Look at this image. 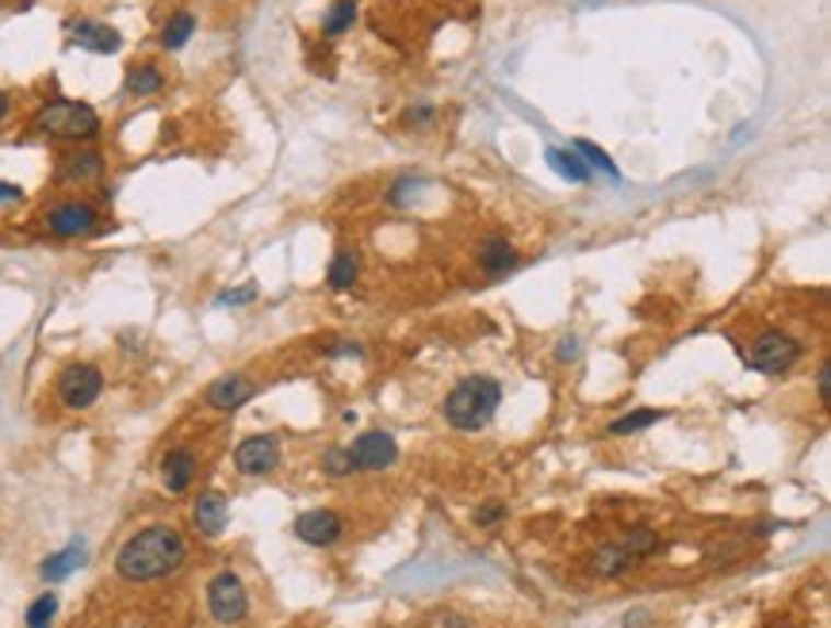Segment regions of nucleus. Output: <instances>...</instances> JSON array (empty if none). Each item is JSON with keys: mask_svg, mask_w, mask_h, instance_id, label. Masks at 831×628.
I'll list each match as a JSON object with an SVG mask.
<instances>
[{"mask_svg": "<svg viewBox=\"0 0 831 628\" xmlns=\"http://www.w3.org/2000/svg\"><path fill=\"white\" fill-rule=\"evenodd\" d=\"M189 560V545L173 525H146L115 552V571L127 583H153Z\"/></svg>", "mask_w": 831, "mask_h": 628, "instance_id": "1", "label": "nucleus"}, {"mask_svg": "<svg viewBox=\"0 0 831 628\" xmlns=\"http://www.w3.org/2000/svg\"><path fill=\"white\" fill-rule=\"evenodd\" d=\"M502 402V387L491 376H471L464 384L453 387V395L445 399V418L456 430H483L494 418Z\"/></svg>", "mask_w": 831, "mask_h": 628, "instance_id": "2", "label": "nucleus"}, {"mask_svg": "<svg viewBox=\"0 0 831 628\" xmlns=\"http://www.w3.org/2000/svg\"><path fill=\"white\" fill-rule=\"evenodd\" d=\"M31 127H35L38 135L66 138V142H89V138L100 135V115L96 107L81 104V100H50V104L35 115Z\"/></svg>", "mask_w": 831, "mask_h": 628, "instance_id": "3", "label": "nucleus"}, {"mask_svg": "<svg viewBox=\"0 0 831 628\" xmlns=\"http://www.w3.org/2000/svg\"><path fill=\"white\" fill-rule=\"evenodd\" d=\"M748 364L755 372H766V376H778V372H786V368H794L797 364V356H801V345H797L789 333H782V330H766V333H759L755 341H751V349L748 353Z\"/></svg>", "mask_w": 831, "mask_h": 628, "instance_id": "4", "label": "nucleus"}, {"mask_svg": "<svg viewBox=\"0 0 831 628\" xmlns=\"http://www.w3.org/2000/svg\"><path fill=\"white\" fill-rule=\"evenodd\" d=\"M207 609L219 625H238L246 614H250V598H246V586L235 571H223V575L212 579L207 586Z\"/></svg>", "mask_w": 831, "mask_h": 628, "instance_id": "5", "label": "nucleus"}, {"mask_svg": "<svg viewBox=\"0 0 831 628\" xmlns=\"http://www.w3.org/2000/svg\"><path fill=\"white\" fill-rule=\"evenodd\" d=\"M100 391H104V376L92 364H69L58 379V399L69 410H89L100 399Z\"/></svg>", "mask_w": 831, "mask_h": 628, "instance_id": "6", "label": "nucleus"}, {"mask_svg": "<svg viewBox=\"0 0 831 628\" xmlns=\"http://www.w3.org/2000/svg\"><path fill=\"white\" fill-rule=\"evenodd\" d=\"M345 453L356 471H384L399 460V445H395V437L384 430H368L364 437H356L353 448H345Z\"/></svg>", "mask_w": 831, "mask_h": 628, "instance_id": "7", "label": "nucleus"}, {"mask_svg": "<svg viewBox=\"0 0 831 628\" xmlns=\"http://www.w3.org/2000/svg\"><path fill=\"white\" fill-rule=\"evenodd\" d=\"M100 222V212L92 204H58L46 212V230L58 238H81L89 235V230H96Z\"/></svg>", "mask_w": 831, "mask_h": 628, "instance_id": "8", "label": "nucleus"}, {"mask_svg": "<svg viewBox=\"0 0 831 628\" xmlns=\"http://www.w3.org/2000/svg\"><path fill=\"white\" fill-rule=\"evenodd\" d=\"M280 464V445L269 433H258V437H246L242 445L235 448V468L242 476H269Z\"/></svg>", "mask_w": 831, "mask_h": 628, "instance_id": "9", "label": "nucleus"}, {"mask_svg": "<svg viewBox=\"0 0 831 628\" xmlns=\"http://www.w3.org/2000/svg\"><path fill=\"white\" fill-rule=\"evenodd\" d=\"M341 529H345V522H341L333 510H307V514L295 517V537L315 548L333 545V540L341 537Z\"/></svg>", "mask_w": 831, "mask_h": 628, "instance_id": "10", "label": "nucleus"}, {"mask_svg": "<svg viewBox=\"0 0 831 628\" xmlns=\"http://www.w3.org/2000/svg\"><path fill=\"white\" fill-rule=\"evenodd\" d=\"M192 479H196V453L184 445L169 448L166 460H161V483H166V491L184 494L192 487Z\"/></svg>", "mask_w": 831, "mask_h": 628, "instance_id": "11", "label": "nucleus"}, {"mask_svg": "<svg viewBox=\"0 0 831 628\" xmlns=\"http://www.w3.org/2000/svg\"><path fill=\"white\" fill-rule=\"evenodd\" d=\"M253 391H258V387H253L246 376H219L212 387H207L204 399H207V407H215V410H238L253 399Z\"/></svg>", "mask_w": 831, "mask_h": 628, "instance_id": "12", "label": "nucleus"}, {"mask_svg": "<svg viewBox=\"0 0 831 628\" xmlns=\"http://www.w3.org/2000/svg\"><path fill=\"white\" fill-rule=\"evenodd\" d=\"M69 38H73L77 46H84V50H96V54H115L123 46L119 31L107 27V23H92V20H81L69 27Z\"/></svg>", "mask_w": 831, "mask_h": 628, "instance_id": "13", "label": "nucleus"}, {"mask_svg": "<svg viewBox=\"0 0 831 628\" xmlns=\"http://www.w3.org/2000/svg\"><path fill=\"white\" fill-rule=\"evenodd\" d=\"M196 529L204 533V537H219L223 529H227V517H230V510H227V494L223 491H204L196 499Z\"/></svg>", "mask_w": 831, "mask_h": 628, "instance_id": "14", "label": "nucleus"}, {"mask_svg": "<svg viewBox=\"0 0 831 628\" xmlns=\"http://www.w3.org/2000/svg\"><path fill=\"white\" fill-rule=\"evenodd\" d=\"M517 250L514 246L506 242V238H487L483 246H479V269H483L491 281H499V276H506V273H514L517 269Z\"/></svg>", "mask_w": 831, "mask_h": 628, "instance_id": "15", "label": "nucleus"}, {"mask_svg": "<svg viewBox=\"0 0 831 628\" xmlns=\"http://www.w3.org/2000/svg\"><path fill=\"white\" fill-rule=\"evenodd\" d=\"M104 173V158H100L96 150H73L61 158V169L58 176L69 184H84V181H96V176Z\"/></svg>", "mask_w": 831, "mask_h": 628, "instance_id": "16", "label": "nucleus"}, {"mask_svg": "<svg viewBox=\"0 0 831 628\" xmlns=\"http://www.w3.org/2000/svg\"><path fill=\"white\" fill-rule=\"evenodd\" d=\"M548 161H553V169L564 181H571V184H587L590 181V169H587V161L579 158L574 150H564V146H553L548 150Z\"/></svg>", "mask_w": 831, "mask_h": 628, "instance_id": "17", "label": "nucleus"}, {"mask_svg": "<svg viewBox=\"0 0 831 628\" xmlns=\"http://www.w3.org/2000/svg\"><path fill=\"white\" fill-rule=\"evenodd\" d=\"M353 20H356V0H333L322 15V35L326 38L345 35V31L353 27Z\"/></svg>", "mask_w": 831, "mask_h": 628, "instance_id": "18", "label": "nucleus"}, {"mask_svg": "<svg viewBox=\"0 0 831 628\" xmlns=\"http://www.w3.org/2000/svg\"><path fill=\"white\" fill-rule=\"evenodd\" d=\"M161 84H166V77H161V69L150 66V61L127 69V92H130V96H153Z\"/></svg>", "mask_w": 831, "mask_h": 628, "instance_id": "19", "label": "nucleus"}, {"mask_svg": "<svg viewBox=\"0 0 831 628\" xmlns=\"http://www.w3.org/2000/svg\"><path fill=\"white\" fill-rule=\"evenodd\" d=\"M192 35H196V15L177 12V15H169V23L161 27V46H166V50H181Z\"/></svg>", "mask_w": 831, "mask_h": 628, "instance_id": "20", "label": "nucleus"}, {"mask_svg": "<svg viewBox=\"0 0 831 628\" xmlns=\"http://www.w3.org/2000/svg\"><path fill=\"white\" fill-rule=\"evenodd\" d=\"M356 273H361V265H356V253L353 250H338L330 273H326V284H330L333 292H345V288H353Z\"/></svg>", "mask_w": 831, "mask_h": 628, "instance_id": "21", "label": "nucleus"}, {"mask_svg": "<svg viewBox=\"0 0 831 628\" xmlns=\"http://www.w3.org/2000/svg\"><path fill=\"white\" fill-rule=\"evenodd\" d=\"M628 563H633V556H628L625 545H605V548H597L594 552V571L597 575H605V579L628 571Z\"/></svg>", "mask_w": 831, "mask_h": 628, "instance_id": "22", "label": "nucleus"}, {"mask_svg": "<svg viewBox=\"0 0 831 628\" xmlns=\"http://www.w3.org/2000/svg\"><path fill=\"white\" fill-rule=\"evenodd\" d=\"M656 422H663V410H633V414L617 418V422L610 425V433L613 437H625V433H640V430H648V425H656Z\"/></svg>", "mask_w": 831, "mask_h": 628, "instance_id": "23", "label": "nucleus"}, {"mask_svg": "<svg viewBox=\"0 0 831 628\" xmlns=\"http://www.w3.org/2000/svg\"><path fill=\"white\" fill-rule=\"evenodd\" d=\"M81 563V548H66V552L50 556V560L43 563V579H50V583H58V579H66L69 571Z\"/></svg>", "mask_w": 831, "mask_h": 628, "instance_id": "24", "label": "nucleus"}, {"mask_svg": "<svg viewBox=\"0 0 831 628\" xmlns=\"http://www.w3.org/2000/svg\"><path fill=\"white\" fill-rule=\"evenodd\" d=\"M574 153H579V158H587V169H602V173H605V176H613V181H617V176H621V169L610 161V153L597 150L594 142H574Z\"/></svg>", "mask_w": 831, "mask_h": 628, "instance_id": "25", "label": "nucleus"}, {"mask_svg": "<svg viewBox=\"0 0 831 628\" xmlns=\"http://www.w3.org/2000/svg\"><path fill=\"white\" fill-rule=\"evenodd\" d=\"M621 545L628 548V556H633V560H640V556H651V552H656V548H659V537H656L651 529H633V533H628V540H621Z\"/></svg>", "mask_w": 831, "mask_h": 628, "instance_id": "26", "label": "nucleus"}, {"mask_svg": "<svg viewBox=\"0 0 831 628\" xmlns=\"http://www.w3.org/2000/svg\"><path fill=\"white\" fill-rule=\"evenodd\" d=\"M54 609H58V598H54V594H43V598H35V602H31V609H27V628H50Z\"/></svg>", "mask_w": 831, "mask_h": 628, "instance_id": "27", "label": "nucleus"}, {"mask_svg": "<svg viewBox=\"0 0 831 628\" xmlns=\"http://www.w3.org/2000/svg\"><path fill=\"white\" fill-rule=\"evenodd\" d=\"M322 468L330 471V476H345V471H353V460H349L345 448H330V453L322 456Z\"/></svg>", "mask_w": 831, "mask_h": 628, "instance_id": "28", "label": "nucleus"}, {"mask_svg": "<svg viewBox=\"0 0 831 628\" xmlns=\"http://www.w3.org/2000/svg\"><path fill=\"white\" fill-rule=\"evenodd\" d=\"M502 517H506V506H502V502H487L483 510H476V522L483 525V529H491V525H499Z\"/></svg>", "mask_w": 831, "mask_h": 628, "instance_id": "29", "label": "nucleus"}, {"mask_svg": "<svg viewBox=\"0 0 831 628\" xmlns=\"http://www.w3.org/2000/svg\"><path fill=\"white\" fill-rule=\"evenodd\" d=\"M253 296H258V288H253V284H246V288H238V292H223L219 304L223 307H238V304H250Z\"/></svg>", "mask_w": 831, "mask_h": 628, "instance_id": "30", "label": "nucleus"}, {"mask_svg": "<svg viewBox=\"0 0 831 628\" xmlns=\"http://www.w3.org/2000/svg\"><path fill=\"white\" fill-rule=\"evenodd\" d=\"M433 123V107L430 104H418L407 112V127H430Z\"/></svg>", "mask_w": 831, "mask_h": 628, "instance_id": "31", "label": "nucleus"}, {"mask_svg": "<svg viewBox=\"0 0 831 628\" xmlns=\"http://www.w3.org/2000/svg\"><path fill=\"white\" fill-rule=\"evenodd\" d=\"M20 196H23L20 184H0V207H4V204H15Z\"/></svg>", "mask_w": 831, "mask_h": 628, "instance_id": "32", "label": "nucleus"}, {"mask_svg": "<svg viewBox=\"0 0 831 628\" xmlns=\"http://www.w3.org/2000/svg\"><path fill=\"white\" fill-rule=\"evenodd\" d=\"M817 384H820V399L828 402V399H831V395H828V391H831V368H828V364H824V368H820Z\"/></svg>", "mask_w": 831, "mask_h": 628, "instance_id": "33", "label": "nucleus"}, {"mask_svg": "<svg viewBox=\"0 0 831 628\" xmlns=\"http://www.w3.org/2000/svg\"><path fill=\"white\" fill-rule=\"evenodd\" d=\"M8 107H12V100H8V92H0V119L8 115Z\"/></svg>", "mask_w": 831, "mask_h": 628, "instance_id": "34", "label": "nucleus"}, {"mask_svg": "<svg viewBox=\"0 0 831 628\" xmlns=\"http://www.w3.org/2000/svg\"><path fill=\"white\" fill-rule=\"evenodd\" d=\"M559 356H564V361H567V356H574V341H564V349H559Z\"/></svg>", "mask_w": 831, "mask_h": 628, "instance_id": "35", "label": "nucleus"}]
</instances>
